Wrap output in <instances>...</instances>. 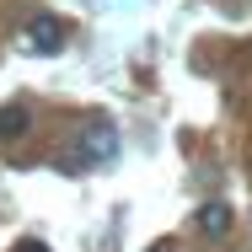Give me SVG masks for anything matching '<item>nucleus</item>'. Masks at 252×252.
<instances>
[{
    "mask_svg": "<svg viewBox=\"0 0 252 252\" xmlns=\"http://www.w3.org/2000/svg\"><path fill=\"white\" fill-rule=\"evenodd\" d=\"M156 252H166V247H156Z\"/></svg>",
    "mask_w": 252,
    "mask_h": 252,
    "instance_id": "nucleus-7",
    "label": "nucleus"
},
{
    "mask_svg": "<svg viewBox=\"0 0 252 252\" xmlns=\"http://www.w3.org/2000/svg\"><path fill=\"white\" fill-rule=\"evenodd\" d=\"M199 231L204 236H225V231H231V209H225V204H204L199 209Z\"/></svg>",
    "mask_w": 252,
    "mask_h": 252,
    "instance_id": "nucleus-4",
    "label": "nucleus"
},
{
    "mask_svg": "<svg viewBox=\"0 0 252 252\" xmlns=\"http://www.w3.org/2000/svg\"><path fill=\"white\" fill-rule=\"evenodd\" d=\"M118 156V134L113 129H81L64 151H59V166L64 172H86V166H102Z\"/></svg>",
    "mask_w": 252,
    "mask_h": 252,
    "instance_id": "nucleus-1",
    "label": "nucleus"
},
{
    "mask_svg": "<svg viewBox=\"0 0 252 252\" xmlns=\"http://www.w3.org/2000/svg\"><path fill=\"white\" fill-rule=\"evenodd\" d=\"M16 252H49L43 242H16Z\"/></svg>",
    "mask_w": 252,
    "mask_h": 252,
    "instance_id": "nucleus-5",
    "label": "nucleus"
},
{
    "mask_svg": "<svg viewBox=\"0 0 252 252\" xmlns=\"http://www.w3.org/2000/svg\"><path fill=\"white\" fill-rule=\"evenodd\" d=\"M27 129H32V107H27V102H5V107H0V134H5V140H22Z\"/></svg>",
    "mask_w": 252,
    "mask_h": 252,
    "instance_id": "nucleus-3",
    "label": "nucleus"
},
{
    "mask_svg": "<svg viewBox=\"0 0 252 252\" xmlns=\"http://www.w3.org/2000/svg\"><path fill=\"white\" fill-rule=\"evenodd\" d=\"M22 43H27V54H59V49H64V22L32 16V22L22 27Z\"/></svg>",
    "mask_w": 252,
    "mask_h": 252,
    "instance_id": "nucleus-2",
    "label": "nucleus"
},
{
    "mask_svg": "<svg viewBox=\"0 0 252 252\" xmlns=\"http://www.w3.org/2000/svg\"><path fill=\"white\" fill-rule=\"evenodd\" d=\"M231 5H242V0H231Z\"/></svg>",
    "mask_w": 252,
    "mask_h": 252,
    "instance_id": "nucleus-6",
    "label": "nucleus"
}]
</instances>
